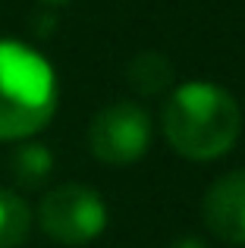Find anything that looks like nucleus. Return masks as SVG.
I'll return each mask as SVG.
<instances>
[{"instance_id":"1","label":"nucleus","mask_w":245,"mask_h":248,"mask_svg":"<svg viewBox=\"0 0 245 248\" xmlns=\"http://www.w3.org/2000/svg\"><path fill=\"white\" fill-rule=\"evenodd\" d=\"M160 126L176 154L189 160L223 157L242 132V110L227 88L189 82L170 91Z\"/></svg>"},{"instance_id":"2","label":"nucleus","mask_w":245,"mask_h":248,"mask_svg":"<svg viewBox=\"0 0 245 248\" xmlns=\"http://www.w3.org/2000/svg\"><path fill=\"white\" fill-rule=\"evenodd\" d=\"M57 113V76L38 50L0 38V141H29Z\"/></svg>"},{"instance_id":"3","label":"nucleus","mask_w":245,"mask_h":248,"mask_svg":"<svg viewBox=\"0 0 245 248\" xmlns=\"http://www.w3.org/2000/svg\"><path fill=\"white\" fill-rule=\"evenodd\" d=\"M38 226L60 245H88L107 226V204L92 186L66 182L38 204Z\"/></svg>"},{"instance_id":"4","label":"nucleus","mask_w":245,"mask_h":248,"mask_svg":"<svg viewBox=\"0 0 245 248\" xmlns=\"http://www.w3.org/2000/svg\"><path fill=\"white\" fill-rule=\"evenodd\" d=\"M151 145V116L135 101H117L98 110L88 126V151L110 167H129Z\"/></svg>"},{"instance_id":"5","label":"nucleus","mask_w":245,"mask_h":248,"mask_svg":"<svg viewBox=\"0 0 245 248\" xmlns=\"http://www.w3.org/2000/svg\"><path fill=\"white\" fill-rule=\"evenodd\" d=\"M201 217L220 242L245 245V170L223 173L211 182L201 201Z\"/></svg>"},{"instance_id":"6","label":"nucleus","mask_w":245,"mask_h":248,"mask_svg":"<svg viewBox=\"0 0 245 248\" xmlns=\"http://www.w3.org/2000/svg\"><path fill=\"white\" fill-rule=\"evenodd\" d=\"M126 82H129V88L138 91V94H148V97L160 94V91H167L173 85V66L157 50H141V54H135L132 60H129Z\"/></svg>"},{"instance_id":"7","label":"nucleus","mask_w":245,"mask_h":248,"mask_svg":"<svg viewBox=\"0 0 245 248\" xmlns=\"http://www.w3.org/2000/svg\"><path fill=\"white\" fill-rule=\"evenodd\" d=\"M10 173L16 179V186L38 188L54 173V154L38 141H22V145H16V151L10 157Z\"/></svg>"},{"instance_id":"8","label":"nucleus","mask_w":245,"mask_h":248,"mask_svg":"<svg viewBox=\"0 0 245 248\" xmlns=\"http://www.w3.org/2000/svg\"><path fill=\"white\" fill-rule=\"evenodd\" d=\"M31 232V207L13 188H0V248H19Z\"/></svg>"},{"instance_id":"9","label":"nucleus","mask_w":245,"mask_h":248,"mask_svg":"<svg viewBox=\"0 0 245 248\" xmlns=\"http://www.w3.org/2000/svg\"><path fill=\"white\" fill-rule=\"evenodd\" d=\"M170 248H208V245H204L201 239H195V236H179Z\"/></svg>"},{"instance_id":"10","label":"nucleus","mask_w":245,"mask_h":248,"mask_svg":"<svg viewBox=\"0 0 245 248\" xmlns=\"http://www.w3.org/2000/svg\"><path fill=\"white\" fill-rule=\"evenodd\" d=\"M41 3H47V6H60V3H66V0H41Z\"/></svg>"}]
</instances>
